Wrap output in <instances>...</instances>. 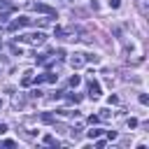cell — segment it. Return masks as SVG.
Listing matches in <instances>:
<instances>
[{
	"label": "cell",
	"instance_id": "cell-21",
	"mask_svg": "<svg viewBox=\"0 0 149 149\" xmlns=\"http://www.w3.org/2000/svg\"><path fill=\"white\" fill-rule=\"evenodd\" d=\"M3 133H7V126H5V123H0V135H3Z\"/></svg>",
	"mask_w": 149,
	"mask_h": 149
},
{
	"label": "cell",
	"instance_id": "cell-5",
	"mask_svg": "<svg viewBox=\"0 0 149 149\" xmlns=\"http://www.w3.org/2000/svg\"><path fill=\"white\" fill-rule=\"evenodd\" d=\"M84 63H86V61H84V54H74L72 58H70V65H72V68H82Z\"/></svg>",
	"mask_w": 149,
	"mask_h": 149
},
{
	"label": "cell",
	"instance_id": "cell-18",
	"mask_svg": "<svg viewBox=\"0 0 149 149\" xmlns=\"http://www.w3.org/2000/svg\"><path fill=\"white\" fill-rule=\"evenodd\" d=\"M44 144H54V135H44Z\"/></svg>",
	"mask_w": 149,
	"mask_h": 149
},
{
	"label": "cell",
	"instance_id": "cell-9",
	"mask_svg": "<svg viewBox=\"0 0 149 149\" xmlns=\"http://www.w3.org/2000/svg\"><path fill=\"white\" fill-rule=\"evenodd\" d=\"M82 84V77H79V74H72V77H70V86H79Z\"/></svg>",
	"mask_w": 149,
	"mask_h": 149
},
{
	"label": "cell",
	"instance_id": "cell-1",
	"mask_svg": "<svg viewBox=\"0 0 149 149\" xmlns=\"http://www.w3.org/2000/svg\"><path fill=\"white\" fill-rule=\"evenodd\" d=\"M16 40H19V42H28V44L40 47V44L47 42V35H44V33H30V35H19Z\"/></svg>",
	"mask_w": 149,
	"mask_h": 149
},
{
	"label": "cell",
	"instance_id": "cell-19",
	"mask_svg": "<svg viewBox=\"0 0 149 149\" xmlns=\"http://www.w3.org/2000/svg\"><path fill=\"white\" fill-rule=\"evenodd\" d=\"M12 54H14V56H21L23 51H21V49H19V47H12Z\"/></svg>",
	"mask_w": 149,
	"mask_h": 149
},
{
	"label": "cell",
	"instance_id": "cell-13",
	"mask_svg": "<svg viewBox=\"0 0 149 149\" xmlns=\"http://www.w3.org/2000/svg\"><path fill=\"white\" fill-rule=\"evenodd\" d=\"M40 96H42L40 89H33V91H30V98H40Z\"/></svg>",
	"mask_w": 149,
	"mask_h": 149
},
{
	"label": "cell",
	"instance_id": "cell-4",
	"mask_svg": "<svg viewBox=\"0 0 149 149\" xmlns=\"http://www.w3.org/2000/svg\"><path fill=\"white\" fill-rule=\"evenodd\" d=\"M98 96H100V84L91 79L89 82V98H98Z\"/></svg>",
	"mask_w": 149,
	"mask_h": 149
},
{
	"label": "cell",
	"instance_id": "cell-17",
	"mask_svg": "<svg viewBox=\"0 0 149 149\" xmlns=\"http://www.w3.org/2000/svg\"><path fill=\"white\" fill-rule=\"evenodd\" d=\"M119 5H121V3H119V0H109V7H112V9H117Z\"/></svg>",
	"mask_w": 149,
	"mask_h": 149
},
{
	"label": "cell",
	"instance_id": "cell-7",
	"mask_svg": "<svg viewBox=\"0 0 149 149\" xmlns=\"http://www.w3.org/2000/svg\"><path fill=\"white\" fill-rule=\"evenodd\" d=\"M68 103H72V105H79V103H82V96H77V93H70V96H68Z\"/></svg>",
	"mask_w": 149,
	"mask_h": 149
},
{
	"label": "cell",
	"instance_id": "cell-6",
	"mask_svg": "<svg viewBox=\"0 0 149 149\" xmlns=\"http://www.w3.org/2000/svg\"><path fill=\"white\" fill-rule=\"evenodd\" d=\"M33 84V72H23V77H21V86H30Z\"/></svg>",
	"mask_w": 149,
	"mask_h": 149
},
{
	"label": "cell",
	"instance_id": "cell-2",
	"mask_svg": "<svg viewBox=\"0 0 149 149\" xmlns=\"http://www.w3.org/2000/svg\"><path fill=\"white\" fill-rule=\"evenodd\" d=\"M30 23H33V21H30L28 16H19L16 21H12L7 28H9V30H19V28H23V26H30Z\"/></svg>",
	"mask_w": 149,
	"mask_h": 149
},
{
	"label": "cell",
	"instance_id": "cell-14",
	"mask_svg": "<svg viewBox=\"0 0 149 149\" xmlns=\"http://www.w3.org/2000/svg\"><path fill=\"white\" fill-rule=\"evenodd\" d=\"M107 103H109V105H119V96H109Z\"/></svg>",
	"mask_w": 149,
	"mask_h": 149
},
{
	"label": "cell",
	"instance_id": "cell-12",
	"mask_svg": "<svg viewBox=\"0 0 149 149\" xmlns=\"http://www.w3.org/2000/svg\"><path fill=\"white\" fill-rule=\"evenodd\" d=\"M109 117H112L109 109H100V119H109Z\"/></svg>",
	"mask_w": 149,
	"mask_h": 149
},
{
	"label": "cell",
	"instance_id": "cell-15",
	"mask_svg": "<svg viewBox=\"0 0 149 149\" xmlns=\"http://www.w3.org/2000/svg\"><path fill=\"white\" fill-rule=\"evenodd\" d=\"M140 103H142V105L149 103V96H147V93H140Z\"/></svg>",
	"mask_w": 149,
	"mask_h": 149
},
{
	"label": "cell",
	"instance_id": "cell-3",
	"mask_svg": "<svg viewBox=\"0 0 149 149\" xmlns=\"http://www.w3.org/2000/svg\"><path fill=\"white\" fill-rule=\"evenodd\" d=\"M35 12H42V14H49V16H56V9H51L49 5H42V3H37V5H30Z\"/></svg>",
	"mask_w": 149,
	"mask_h": 149
},
{
	"label": "cell",
	"instance_id": "cell-8",
	"mask_svg": "<svg viewBox=\"0 0 149 149\" xmlns=\"http://www.w3.org/2000/svg\"><path fill=\"white\" fill-rule=\"evenodd\" d=\"M86 135H89L91 140H96V138H100V135H103V130H100V128H93V130H89Z\"/></svg>",
	"mask_w": 149,
	"mask_h": 149
},
{
	"label": "cell",
	"instance_id": "cell-20",
	"mask_svg": "<svg viewBox=\"0 0 149 149\" xmlns=\"http://www.w3.org/2000/svg\"><path fill=\"white\" fill-rule=\"evenodd\" d=\"M98 121H100V117H93V114L89 117V123H98Z\"/></svg>",
	"mask_w": 149,
	"mask_h": 149
},
{
	"label": "cell",
	"instance_id": "cell-11",
	"mask_svg": "<svg viewBox=\"0 0 149 149\" xmlns=\"http://www.w3.org/2000/svg\"><path fill=\"white\" fill-rule=\"evenodd\" d=\"M84 61H93V63H98L100 58H98V56H96V54H86V56H84Z\"/></svg>",
	"mask_w": 149,
	"mask_h": 149
},
{
	"label": "cell",
	"instance_id": "cell-16",
	"mask_svg": "<svg viewBox=\"0 0 149 149\" xmlns=\"http://www.w3.org/2000/svg\"><path fill=\"white\" fill-rule=\"evenodd\" d=\"M42 121H44V123H51L54 117H51V114H42Z\"/></svg>",
	"mask_w": 149,
	"mask_h": 149
},
{
	"label": "cell",
	"instance_id": "cell-10",
	"mask_svg": "<svg viewBox=\"0 0 149 149\" xmlns=\"http://www.w3.org/2000/svg\"><path fill=\"white\" fill-rule=\"evenodd\" d=\"M56 79H58V74H54V72H49V74H44V82H56Z\"/></svg>",
	"mask_w": 149,
	"mask_h": 149
}]
</instances>
